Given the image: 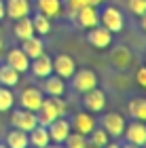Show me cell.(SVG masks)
I'll list each match as a JSON object with an SVG mask.
<instances>
[{
  "label": "cell",
  "instance_id": "1",
  "mask_svg": "<svg viewBox=\"0 0 146 148\" xmlns=\"http://www.w3.org/2000/svg\"><path fill=\"white\" fill-rule=\"evenodd\" d=\"M66 114V102L62 97H45L42 99V104H40V108L36 110V119H38V125H45L47 127L51 121H55L59 116H64Z\"/></svg>",
  "mask_w": 146,
  "mask_h": 148
},
{
  "label": "cell",
  "instance_id": "2",
  "mask_svg": "<svg viewBox=\"0 0 146 148\" xmlns=\"http://www.w3.org/2000/svg\"><path fill=\"white\" fill-rule=\"evenodd\" d=\"M99 23L104 25L108 32H121L125 28V17L123 13L117 9V6H106V9L99 13Z\"/></svg>",
  "mask_w": 146,
  "mask_h": 148
},
{
  "label": "cell",
  "instance_id": "3",
  "mask_svg": "<svg viewBox=\"0 0 146 148\" xmlns=\"http://www.w3.org/2000/svg\"><path fill=\"white\" fill-rule=\"evenodd\" d=\"M70 78H72V89L78 91V93H85V91L97 87V74L93 70H89V68L74 70V74H72Z\"/></svg>",
  "mask_w": 146,
  "mask_h": 148
},
{
  "label": "cell",
  "instance_id": "4",
  "mask_svg": "<svg viewBox=\"0 0 146 148\" xmlns=\"http://www.w3.org/2000/svg\"><path fill=\"white\" fill-rule=\"evenodd\" d=\"M11 125L15 129H21V131H32L34 127L38 125V119H36V112L32 110H13L11 112Z\"/></svg>",
  "mask_w": 146,
  "mask_h": 148
},
{
  "label": "cell",
  "instance_id": "5",
  "mask_svg": "<svg viewBox=\"0 0 146 148\" xmlns=\"http://www.w3.org/2000/svg\"><path fill=\"white\" fill-rule=\"evenodd\" d=\"M83 106L85 110L95 114V112H102L106 108V93L102 89H97V87H93V89L85 91L83 93Z\"/></svg>",
  "mask_w": 146,
  "mask_h": 148
},
{
  "label": "cell",
  "instance_id": "6",
  "mask_svg": "<svg viewBox=\"0 0 146 148\" xmlns=\"http://www.w3.org/2000/svg\"><path fill=\"white\" fill-rule=\"evenodd\" d=\"M74 21L81 25L83 30H91V28H95V25H99V11H97V6L85 4L83 9H78V13L74 15Z\"/></svg>",
  "mask_w": 146,
  "mask_h": 148
},
{
  "label": "cell",
  "instance_id": "7",
  "mask_svg": "<svg viewBox=\"0 0 146 148\" xmlns=\"http://www.w3.org/2000/svg\"><path fill=\"white\" fill-rule=\"evenodd\" d=\"M42 99H45V93L38 89V87H25L21 91V95H19V104H21V108H25V110L36 112L40 108Z\"/></svg>",
  "mask_w": 146,
  "mask_h": 148
},
{
  "label": "cell",
  "instance_id": "8",
  "mask_svg": "<svg viewBox=\"0 0 146 148\" xmlns=\"http://www.w3.org/2000/svg\"><path fill=\"white\" fill-rule=\"evenodd\" d=\"M125 125H127V123H125V119L119 112H106L104 119H102V129L108 133V136H112V138L123 136Z\"/></svg>",
  "mask_w": 146,
  "mask_h": 148
},
{
  "label": "cell",
  "instance_id": "9",
  "mask_svg": "<svg viewBox=\"0 0 146 148\" xmlns=\"http://www.w3.org/2000/svg\"><path fill=\"white\" fill-rule=\"evenodd\" d=\"M125 140H127L129 144H136L144 148L146 146V123H142V121H134V123L125 125V131H123Z\"/></svg>",
  "mask_w": 146,
  "mask_h": 148
},
{
  "label": "cell",
  "instance_id": "10",
  "mask_svg": "<svg viewBox=\"0 0 146 148\" xmlns=\"http://www.w3.org/2000/svg\"><path fill=\"white\" fill-rule=\"evenodd\" d=\"M47 131H49L51 142H55V144H64V140L68 138V133L72 131V127H70V123H68V121H66L64 116H59V119L51 121V123L47 125Z\"/></svg>",
  "mask_w": 146,
  "mask_h": 148
},
{
  "label": "cell",
  "instance_id": "11",
  "mask_svg": "<svg viewBox=\"0 0 146 148\" xmlns=\"http://www.w3.org/2000/svg\"><path fill=\"white\" fill-rule=\"evenodd\" d=\"M76 70V62L72 55H66V53H59V55L53 59V72L57 74V76H62L64 80L70 78L72 74Z\"/></svg>",
  "mask_w": 146,
  "mask_h": 148
},
{
  "label": "cell",
  "instance_id": "12",
  "mask_svg": "<svg viewBox=\"0 0 146 148\" xmlns=\"http://www.w3.org/2000/svg\"><path fill=\"white\" fill-rule=\"evenodd\" d=\"M87 40L95 49H108L112 42V32H108L104 25H95V28L87 30Z\"/></svg>",
  "mask_w": 146,
  "mask_h": 148
},
{
  "label": "cell",
  "instance_id": "13",
  "mask_svg": "<svg viewBox=\"0 0 146 148\" xmlns=\"http://www.w3.org/2000/svg\"><path fill=\"white\" fill-rule=\"evenodd\" d=\"M70 127L74 131L83 133V136H89V133L93 131V127H95V119H93V114L87 112V110H85V112H76Z\"/></svg>",
  "mask_w": 146,
  "mask_h": 148
},
{
  "label": "cell",
  "instance_id": "14",
  "mask_svg": "<svg viewBox=\"0 0 146 148\" xmlns=\"http://www.w3.org/2000/svg\"><path fill=\"white\" fill-rule=\"evenodd\" d=\"M30 70H32V74H34L36 78L49 76V74L53 72V57H49V55L42 53V55L30 59Z\"/></svg>",
  "mask_w": 146,
  "mask_h": 148
},
{
  "label": "cell",
  "instance_id": "15",
  "mask_svg": "<svg viewBox=\"0 0 146 148\" xmlns=\"http://www.w3.org/2000/svg\"><path fill=\"white\" fill-rule=\"evenodd\" d=\"M6 64H9L11 68H15L19 74L30 70V57L25 55L21 49H11L9 53H6Z\"/></svg>",
  "mask_w": 146,
  "mask_h": 148
},
{
  "label": "cell",
  "instance_id": "16",
  "mask_svg": "<svg viewBox=\"0 0 146 148\" xmlns=\"http://www.w3.org/2000/svg\"><path fill=\"white\" fill-rule=\"evenodd\" d=\"M4 13L11 19L28 17L30 15V2L28 0H9V2H4Z\"/></svg>",
  "mask_w": 146,
  "mask_h": 148
},
{
  "label": "cell",
  "instance_id": "17",
  "mask_svg": "<svg viewBox=\"0 0 146 148\" xmlns=\"http://www.w3.org/2000/svg\"><path fill=\"white\" fill-rule=\"evenodd\" d=\"M28 140H30V146L32 148H47L51 144V138H49V131L45 125H36L32 131H28Z\"/></svg>",
  "mask_w": 146,
  "mask_h": 148
},
{
  "label": "cell",
  "instance_id": "18",
  "mask_svg": "<svg viewBox=\"0 0 146 148\" xmlns=\"http://www.w3.org/2000/svg\"><path fill=\"white\" fill-rule=\"evenodd\" d=\"M45 87H42V93H47V95H53V97H62L64 95V91H66V83H64V78L62 76H45Z\"/></svg>",
  "mask_w": 146,
  "mask_h": 148
},
{
  "label": "cell",
  "instance_id": "19",
  "mask_svg": "<svg viewBox=\"0 0 146 148\" xmlns=\"http://www.w3.org/2000/svg\"><path fill=\"white\" fill-rule=\"evenodd\" d=\"M13 34H15L19 40H25V38H30V36H34L36 32H34V25H32V17H19L15 19V28H13Z\"/></svg>",
  "mask_w": 146,
  "mask_h": 148
},
{
  "label": "cell",
  "instance_id": "20",
  "mask_svg": "<svg viewBox=\"0 0 146 148\" xmlns=\"http://www.w3.org/2000/svg\"><path fill=\"white\" fill-rule=\"evenodd\" d=\"M21 51L30 59H34V57H38V55H42V53H45V42L40 38H36V36H30V38L21 40Z\"/></svg>",
  "mask_w": 146,
  "mask_h": 148
},
{
  "label": "cell",
  "instance_id": "21",
  "mask_svg": "<svg viewBox=\"0 0 146 148\" xmlns=\"http://www.w3.org/2000/svg\"><path fill=\"white\" fill-rule=\"evenodd\" d=\"M110 62H112L114 68L125 70L131 64V51L127 47H117V49H112V53H110Z\"/></svg>",
  "mask_w": 146,
  "mask_h": 148
},
{
  "label": "cell",
  "instance_id": "22",
  "mask_svg": "<svg viewBox=\"0 0 146 148\" xmlns=\"http://www.w3.org/2000/svg\"><path fill=\"white\" fill-rule=\"evenodd\" d=\"M127 110L134 121H142L146 123V97H134L127 106Z\"/></svg>",
  "mask_w": 146,
  "mask_h": 148
},
{
  "label": "cell",
  "instance_id": "23",
  "mask_svg": "<svg viewBox=\"0 0 146 148\" xmlns=\"http://www.w3.org/2000/svg\"><path fill=\"white\" fill-rule=\"evenodd\" d=\"M38 13L47 17H57L62 13V0H36Z\"/></svg>",
  "mask_w": 146,
  "mask_h": 148
},
{
  "label": "cell",
  "instance_id": "24",
  "mask_svg": "<svg viewBox=\"0 0 146 148\" xmlns=\"http://www.w3.org/2000/svg\"><path fill=\"white\" fill-rule=\"evenodd\" d=\"M6 146H9V148H28L30 146L28 133L21 131V129L9 131V136H6Z\"/></svg>",
  "mask_w": 146,
  "mask_h": 148
},
{
  "label": "cell",
  "instance_id": "25",
  "mask_svg": "<svg viewBox=\"0 0 146 148\" xmlns=\"http://www.w3.org/2000/svg\"><path fill=\"white\" fill-rule=\"evenodd\" d=\"M19 83V72L15 68H11L9 64L0 66V85L2 87H15Z\"/></svg>",
  "mask_w": 146,
  "mask_h": 148
},
{
  "label": "cell",
  "instance_id": "26",
  "mask_svg": "<svg viewBox=\"0 0 146 148\" xmlns=\"http://www.w3.org/2000/svg\"><path fill=\"white\" fill-rule=\"evenodd\" d=\"M32 25H34L36 34H49L51 32V17L42 15V13H36V15L32 17Z\"/></svg>",
  "mask_w": 146,
  "mask_h": 148
},
{
  "label": "cell",
  "instance_id": "27",
  "mask_svg": "<svg viewBox=\"0 0 146 148\" xmlns=\"http://www.w3.org/2000/svg\"><path fill=\"white\" fill-rule=\"evenodd\" d=\"M15 104V95L11 93V87L0 85V112H9Z\"/></svg>",
  "mask_w": 146,
  "mask_h": 148
},
{
  "label": "cell",
  "instance_id": "28",
  "mask_svg": "<svg viewBox=\"0 0 146 148\" xmlns=\"http://www.w3.org/2000/svg\"><path fill=\"white\" fill-rule=\"evenodd\" d=\"M87 142L93 144V146H97V148H102V146H106V144L110 142V136L102 129V127H99V129H97V127H93V131L89 133V140H87Z\"/></svg>",
  "mask_w": 146,
  "mask_h": 148
},
{
  "label": "cell",
  "instance_id": "29",
  "mask_svg": "<svg viewBox=\"0 0 146 148\" xmlns=\"http://www.w3.org/2000/svg\"><path fill=\"white\" fill-rule=\"evenodd\" d=\"M64 146L66 148H85L87 146V136H83L78 131H70L68 138L64 140Z\"/></svg>",
  "mask_w": 146,
  "mask_h": 148
},
{
  "label": "cell",
  "instance_id": "30",
  "mask_svg": "<svg viewBox=\"0 0 146 148\" xmlns=\"http://www.w3.org/2000/svg\"><path fill=\"white\" fill-rule=\"evenodd\" d=\"M127 9L134 13L136 17H142L146 13V0H127Z\"/></svg>",
  "mask_w": 146,
  "mask_h": 148
},
{
  "label": "cell",
  "instance_id": "31",
  "mask_svg": "<svg viewBox=\"0 0 146 148\" xmlns=\"http://www.w3.org/2000/svg\"><path fill=\"white\" fill-rule=\"evenodd\" d=\"M85 4H89V0H68V13H70V19H74V15L78 13V9H83Z\"/></svg>",
  "mask_w": 146,
  "mask_h": 148
},
{
  "label": "cell",
  "instance_id": "32",
  "mask_svg": "<svg viewBox=\"0 0 146 148\" xmlns=\"http://www.w3.org/2000/svg\"><path fill=\"white\" fill-rule=\"evenodd\" d=\"M136 83H138V87L146 89V66L138 68V72H136Z\"/></svg>",
  "mask_w": 146,
  "mask_h": 148
},
{
  "label": "cell",
  "instance_id": "33",
  "mask_svg": "<svg viewBox=\"0 0 146 148\" xmlns=\"http://www.w3.org/2000/svg\"><path fill=\"white\" fill-rule=\"evenodd\" d=\"M140 28H142V30L146 32V13H144V15L140 17Z\"/></svg>",
  "mask_w": 146,
  "mask_h": 148
},
{
  "label": "cell",
  "instance_id": "34",
  "mask_svg": "<svg viewBox=\"0 0 146 148\" xmlns=\"http://www.w3.org/2000/svg\"><path fill=\"white\" fill-rule=\"evenodd\" d=\"M2 17H6V13H4V2L0 0V19H2Z\"/></svg>",
  "mask_w": 146,
  "mask_h": 148
},
{
  "label": "cell",
  "instance_id": "35",
  "mask_svg": "<svg viewBox=\"0 0 146 148\" xmlns=\"http://www.w3.org/2000/svg\"><path fill=\"white\" fill-rule=\"evenodd\" d=\"M102 2H106V0H89V4H93V6H99Z\"/></svg>",
  "mask_w": 146,
  "mask_h": 148
},
{
  "label": "cell",
  "instance_id": "36",
  "mask_svg": "<svg viewBox=\"0 0 146 148\" xmlns=\"http://www.w3.org/2000/svg\"><path fill=\"white\" fill-rule=\"evenodd\" d=\"M102 148H121V146H119V144H112V142H108V144H106V146H102Z\"/></svg>",
  "mask_w": 146,
  "mask_h": 148
},
{
  "label": "cell",
  "instance_id": "37",
  "mask_svg": "<svg viewBox=\"0 0 146 148\" xmlns=\"http://www.w3.org/2000/svg\"><path fill=\"white\" fill-rule=\"evenodd\" d=\"M121 148H140V146H136V144H129V142H127V144L121 146Z\"/></svg>",
  "mask_w": 146,
  "mask_h": 148
},
{
  "label": "cell",
  "instance_id": "38",
  "mask_svg": "<svg viewBox=\"0 0 146 148\" xmlns=\"http://www.w3.org/2000/svg\"><path fill=\"white\" fill-rule=\"evenodd\" d=\"M47 148H66V146H59V144H53V146H51V144H49Z\"/></svg>",
  "mask_w": 146,
  "mask_h": 148
},
{
  "label": "cell",
  "instance_id": "39",
  "mask_svg": "<svg viewBox=\"0 0 146 148\" xmlns=\"http://www.w3.org/2000/svg\"><path fill=\"white\" fill-rule=\"evenodd\" d=\"M85 148H97V146H93V144H89V142H87V146H85Z\"/></svg>",
  "mask_w": 146,
  "mask_h": 148
},
{
  "label": "cell",
  "instance_id": "40",
  "mask_svg": "<svg viewBox=\"0 0 146 148\" xmlns=\"http://www.w3.org/2000/svg\"><path fill=\"white\" fill-rule=\"evenodd\" d=\"M0 148H9V146H6V144H0Z\"/></svg>",
  "mask_w": 146,
  "mask_h": 148
},
{
  "label": "cell",
  "instance_id": "41",
  "mask_svg": "<svg viewBox=\"0 0 146 148\" xmlns=\"http://www.w3.org/2000/svg\"><path fill=\"white\" fill-rule=\"evenodd\" d=\"M0 53H2V40H0Z\"/></svg>",
  "mask_w": 146,
  "mask_h": 148
},
{
  "label": "cell",
  "instance_id": "42",
  "mask_svg": "<svg viewBox=\"0 0 146 148\" xmlns=\"http://www.w3.org/2000/svg\"><path fill=\"white\" fill-rule=\"evenodd\" d=\"M28 148H32V146H28Z\"/></svg>",
  "mask_w": 146,
  "mask_h": 148
},
{
  "label": "cell",
  "instance_id": "43",
  "mask_svg": "<svg viewBox=\"0 0 146 148\" xmlns=\"http://www.w3.org/2000/svg\"><path fill=\"white\" fill-rule=\"evenodd\" d=\"M144 59H146V57H144Z\"/></svg>",
  "mask_w": 146,
  "mask_h": 148
}]
</instances>
